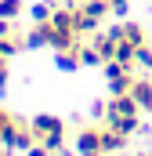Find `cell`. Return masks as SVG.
<instances>
[{
	"instance_id": "cell-12",
	"label": "cell",
	"mask_w": 152,
	"mask_h": 156,
	"mask_svg": "<svg viewBox=\"0 0 152 156\" xmlns=\"http://www.w3.org/2000/svg\"><path fill=\"white\" fill-rule=\"evenodd\" d=\"M109 7H112V15L127 18V7H130V0H109Z\"/></svg>"
},
{
	"instance_id": "cell-8",
	"label": "cell",
	"mask_w": 152,
	"mask_h": 156,
	"mask_svg": "<svg viewBox=\"0 0 152 156\" xmlns=\"http://www.w3.org/2000/svg\"><path fill=\"white\" fill-rule=\"evenodd\" d=\"M105 123L116 127V131H123V134H138L141 131V116H109Z\"/></svg>"
},
{
	"instance_id": "cell-9",
	"label": "cell",
	"mask_w": 152,
	"mask_h": 156,
	"mask_svg": "<svg viewBox=\"0 0 152 156\" xmlns=\"http://www.w3.org/2000/svg\"><path fill=\"white\" fill-rule=\"evenodd\" d=\"M51 15H54V0H36L29 7V18L33 22H51Z\"/></svg>"
},
{
	"instance_id": "cell-6",
	"label": "cell",
	"mask_w": 152,
	"mask_h": 156,
	"mask_svg": "<svg viewBox=\"0 0 152 156\" xmlns=\"http://www.w3.org/2000/svg\"><path fill=\"white\" fill-rule=\"evenodd\" d=\"M130 94H134V102L141 105V113H152V76H138L134 87H130Z\"/></svg>"
},
{
	"instance_id": "cell-10",
	"label": "cell",
	"mask_w": 152,
	"mask_h": 156,
	"mask_svg": "<svg viewBox=\"0 0 152 156\" xmlns=\"http://www.w3.org/2000/svg\"><path fill=\"white\" fill-rule=\"evenodd\" d=\"M134 66H138V69H152V44H141V47L134 51Z\"/></svg>"
},
{
	"instance_id": "cell-5",
	"label": "cell",
	"mask_w": 152,
	"mask_h": 156,
	"mask_svg": "<svg viewBox=\"0 0 152 156\" xmlns=\"http://www.w3.org/2000/svg\"><path fill=\"white\" fill-rule=\"evenodd\" d=\"M83 44V40H80ZM80 44L73 47H62V51H54V66L62 69V73H76L80 66H83V55H80Z\"/></svg>"
},
{
	"instance_id": "cell-2",
	"label": "cell",
	"mask_w": 152,
	"mask_h": 156,
	"mask_svg": "<svg viewBox=\"0 0 152 156\" xmlns=\"http://www.w3.org/2000/svg\"><path fill=\"white\" fill-rule=\"evenodd\" d=\"M105 69V87H109V94H130V87H134V69L138 66H127V62H119V58H112V62H105L102 66Z\"/></svg>"
},
{
	"instance_id": "cell-3",
	"label": "cell",
	"mask_w": 152,
	"mask_h": 156,
	"mask_svg": "<svg viewBox=\"0 0 152 156\" xmlns=\"http://www.w3.org/2000/svg\"><path fill=\"white\" fill-rule=\"evenodd\" d=\"M91 44L98 47V55H102V62H112L116 58V51H119V37H116V29H94L91 33Z\"/></svg>"
},
{
	"instance_id": "cell-1",
	"label": "cell",
	"mask_w": 152,
	"mask_h": 156,
	"mask_svg": "<svg viewBox=\"0 0 152 156\" xmlns=\"http://www.w3.org/2000/svg\"><path fill=\"white\" fill-rule=\"evenodd\" d=\"M29 127H33V138H36L43 149H51V153H62L65 149V120L54 116V113H36V116L29 120Z\"/></svg>"
},
{
	"instance_id": "cell-7",
	"label": "cell",
	"mask_w": 152,
	"mask_h": 156,
	"mask_svg": "<svg viewBox=\"0 0 152 156\" xmlns=\"http://www.w3.org/2000/svg\"><path fill=\"white\" fill-rule=\"evenodd\" d=\"M26 11H29L26 0H0V18H4V22H18Z\"/></svg>"
},
{
	"instance_id": "cell-11",
	"label": "cell",
	"mask_w": 152,
	"mask_h": 156,
	"mask_svg": "<svg viewBox=\"0 0 152 156\" xmlns=\"http://www.w3.org/2000/svg\"><path fill=\"white\" fill-rule=\"evenodd\" d=\"M7 76H11V58H0V91L7 87Z\"/></svg>"
},
{
	"instance_id": "cell-13",
	"label": "cell",
	"mask_w": 152,
	"mask_h": 156,
	"mask_svg": "<svg viewBox=\"0 0 152 156\" xmlns=\"http://www.w3.org/2000/svg\"><path fill=\"white\" fill-rule=\"evenodd\" d=\"M11 120H15V113H7V109H0V138H4V131L11 127Z\"/></svg>"
},
{
	"instance_id": "cell-4",
	"label": "cell",
	"mask_w": 152,
	"mask_h": 156,
	"mask_svg": "<svg viewBox=\"0 0 152 156\" xmlns=\"http://www.w3.org/2000/svg\"><path fill=\"white\" fill-rule=\"evenodd\" d=\"M127 142H130V134H123V131L109 127V123H102V149H105V156L127 153Z\"/></svg>"
}]
</instances>
